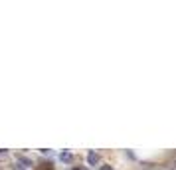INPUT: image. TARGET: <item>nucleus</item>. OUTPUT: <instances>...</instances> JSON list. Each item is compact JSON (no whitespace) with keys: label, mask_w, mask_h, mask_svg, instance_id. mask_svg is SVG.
<instances>
[{"label":"nucleus","mask_w":176,"mask_h":170,"mask_svg":"<svg viewBox=\"0 0 176 170\" xmlns=\"http://www.w3.org/2000/svg\"><path fill=\"white\" fill-rule=\"evenodd\" d=\"M87 162L91 164V166H95V164L99 162V154H95L93 150H89V154H87Z\"/></svg>","instance_id":"obj_1"},{"label":"nucleus","mask_w":176,"mask_h":170,"mask_svg":"<svg viewBox=\"0 0 176 170\" xmlns=\"http://www.w3.org/2000/svg\"><path fill=\"white\" fill-rule=\"evenodd\" d=\"M18 160L24 162V164H28V166H32V160H30V158H26V156H18Z\"/></svg>","instance_id":"obj_4"},{"label":"nucleus","mask_w":176,"mask_h":170,"mask_svg":"<svg viewBox=\"0 0 176 170\" xmlns=\"http://www.w3.org/2000/svg\"><path fill=\"white\" fill-rule=\"evenodd\" d=\"M60 158H61L63 162H71V158H73V156H71V152H61Z\"/></svg>","instance_id":"obj_2"},{"label":"nucleus","mask_w":176,"mask_h":170,"mask_svg":"<svg viewBox=\"0 0 176 170\" xmlns=\"http://www.w3.org/2000/svg\"><path fill=\"white\" fill-rule=\"evenodd\" d=\"M160 170H176V160H172V162H168V164H164V166H162Z\"/></svg>","instance_id":"obj_3"},{"label":"nucleus","mask_w":176,"mask_h":170,"mask_svg":"<svg viewBox=\"0 0 176 170\" xmlns=\"http://www.w3.org/2000/svg\"><path fill=\"white\" fill-rule=\"evenodd\" d=\"M99 170H113V166H109V164H105V166H101Z\"/></svg>","instance_id":"obj_5"},{"label":"nucleus","mask_w":176,"mask_h":170,"mask_svg":"<svg viewBox=\"0 0 176 170\" xmlns=\"http://www.w3.org/2000/svg\"><path fill=\"white\" fill-rule=\"evenodd\" d=\"M73 170H83V168H73Z\"/></svg>","instance_id":"obj_6"}]
</instances>
